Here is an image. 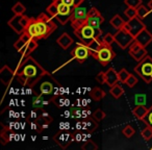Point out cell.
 <instances>
[{
    "instance_id": "1",
    "label": "cell",
    "mask_w": 152,
    "mask_h": 150,
    "mask_svg": "<svg viewBox=\"0 0 152 150\" xmlns=\"http://www.w3.org/2000/svg\"><path fill=\"white\" fill-rule=\"evenodd\" d=\"M46 75H50L49 72L31 56L22 59L15 70V77L19 83L29 88L34 87V85Z\"/></svg>"
},
{
    "instance_id": "2",
    "label": "cell",
    "mask_w": 152,
    "mask_h": 150,
    "mask_svg": "<svg viewBox=\"0 0 152 150\" xmlns=\"http://www.w3.org/2000/svg\"><path fill=\"white\" fill-rule=\"evenodd\" d=\"M14 47L17 51H19L22 59L30 56V53L38 48V41L30 38L28 34L23 32L20 34L19 40H17L14 44Z\"/></svg>"
},
{
    "instance_id": "3",
    "label": "cell",
    "mask_w": 152,
    "mask_h": 150,
    "mask_svg": "<svg viewBox=\"0 0 152 150\" xmlns=\"http://www.w3.org/2000/svg\"><path fill=\"white\" fill-rule=\"evenodd\" d=\"M36 20L39 32V40L47 39L56 29V24L46 14H40L38 16V18H36Z\"/></svg>"
},
{
    "instance_id": "4",
    "label": "cell",
    "mask_w": 152,
    "mask_h": 150,
    "mask_svg": "<svg viewBox=\"0 0 152 150\" xmlns=\"http://www.w3.org/2000/svg\"><path fill=\"white\" fill-rule=\"evenodd\" d=\"M134 72L145 81L150 83L152 81V57L150 55L144 57L134 67Z\"/></svg>"
},
{
    "instance_id": "5",
    "label": "cell",
    "mask_w": 152,
    "mask_h": 150,
    "mask_svg": "<svg viewBox=\"0 0 152 150\" xmlns=\"http://www.w3.org/2000/svg\"><path fill=\"white\" fill-rule=\"evenodd\" d=\"M74 34H76V37H77L83 44L88 45L92 40L101 37L102 30L100 29V28H95V27H93V26L86 23L85 25L81 28H79L78 30H75Z\"/></svg>"
},
{
    "instance_id": "6",
    "label": "cell",
    "mask_w": 152,
    "mask_h": 150,
    "mask_svg": "<svg viewBox=\"0 0 152 150\" xmlns=\"http://www.w3.org/2000/svg\"><path fill=\"white\" fill-rule=\"evenodd\" d=\"M88 13L89 11H87V9L83 7H76L73 9V12L70 16V19H71L70 21H71V26L74 31L78 30L87 23Z\"/></svg>"
},
{
    "instance_id": "7",
    "label": "cell",
    "mask_w": 152,
    "mask_h": 150,
    "mask_svg": "<svg viewBox=\"0 0 152 150\" xmlns=\"http://www.w3.org/2000/svg\"><path fill=\"white\" fill-rule=\"evenodd\" d=\"M135 41V38L133 34H131L125 28L117 30L116 34H115V42L119 45V47L122 49L129 48L131 44Z\"/></svg>"
},
{
    "instance_id": "8",
    "label": "cell",
    "mask_w": 152,
    "mask_h": 150,
    "mask_svg": "<svg viewBox=\"0 0 152 150\" xmlns=\"http://www.w3.org/2000/svg\"><path fill=\"white\" fill-rule=\"evenodd\" d=\"M30 18L25 15H15L13 18L9 20V26L17 34H22L25 30V26L27 25Z\"/></svg>"
},
{
    "instance_id": "9",
    "label": "cell",
    "mask_w": 152,
    "mask_h": 150,
    "mask_svg": "<svg viewBox=\"0 0 152 150\" xmlns=\"http://www.w3.org/2000/svg\"><path fill=\"white\" fill-rule=\"evenodd\" d=\"M115 56H116V52H115L114 49L112 48V46L103 44V46L98 51L95 59H97L102 66H106L110 61H112L113 59H115Z\"/></svg>"
},
{
    "instance_id": "10",
    "label": "cell",
    "mask_w": 152,
    "mask_h": 150,
    "mask_svg": "<svg viewBox=\"0 0 152 150\" xmlns=\"http://www.w3.org/2000/svg\"><path fill=\"white\" fill-rule=\"evenodd\" d=\"M53 140L58 146H61L63 149H66L70 146V144L74 141V135L71 132H68L67 130H63L61 129L57 131L53 137Z\"/></svg>"
},
{
    "instance_id": "11",
    "label": "cell",
    "mask_w": 152,
    "mask_h": 150,
    "mask_svg": "<svg viewBox=\"0 0 152 150\" xmlns=\"http://www.w3.org/2000/svg\"><path fill=\"white\" fill-rule=\"evenodd\" d=\"M71 55L73 59H77L79 63H83V61H87V59L91 55V53H90V50L87 45L83 44V43H77L75 48L72 49Z\"/></svg>"
},
{
    "instance_id": "12",
    "label": "cell",
    "mask_w": 152,
    "mask_h": 150,
    "mask_svg": "<svg viewBox=\"0 0 152 150\" xmlns=\"http://www.w3.org/2000/svg\"><path fill=\"white\" fill-rule=\"evenodd\" d=\"M145 27H146V25L144 24L143 20H141L139 17H134V18H132V19H128V21L125 23L123 28L127 29L131 34H133V36L135 37Z\"/></svg>"
},
{
    "instance_id": "13",
    "label": "cell",
    "mask_w": 152,
    "mask_h": 150,
    "mask_svg": "<svg viewBox=\"0 0 152 150\" xmlns=\"http://www.w3.org/2000/svg\"><path fill=\"white\" fill-rule=\"evenodd\" d=\"M104 22L103 16L100 14V12L98 11L96 7H92L88 13V19H87V24L93 26L95 28H100V25Z\"/></svg>"
},
{
    "instance_id": "14",
    "label": "cell",
    "mask_w": 152,
    "mask_h": 150,
    "mask_svg": "<svg viewBox=\"0 0 152 150\" xmlns=\"http://www.w3.org/2000/svg\"><path fill=\"white\" fill-rule=\"evenodd\" d=\"M128 52H129V55H130L133 59H135L137 61H142L144 57L148 55V52H147V50H146V47H143L137 42H135V41L129 46Z\"/></svg>"
},
{
    "instance_id": "15",
    "label": "cell",
    "mask_w": 152,
    "mask_h": 150,
    "mask_svg": "<svg viewBox=\"0 0 152 150\" xmlns=\"http://www.w3.org/2000/svg\"><path fill=\"white\" fill-rule=\"evenodd\" d=\"M134 38L135 42H137L143 47H147L152 42V34L147 29V27H145L142 31H140Z\"/></svg>"
},
{
    "instance_id": "16",
    "label": "cell",
    "mask_w": 152,
    "mask_h": 150,
    "mask_svg": "<svg viewBox=\"0 0 152 150\" xmlns=\"http://www.w3.org/2000/svg\"><path fill=\"white\" fill-rule=\"evenodd\" d=\"M26 34L34 40H39V32H38V27H37V20L36 18H30L28 21L27 25L25 26V30H24Z\"/></svg>"
},
{
    "instance_id": "17",
    "label": "cell",
    "mask_w": 152,
    "mask_h": 150,
    "mask_svg": "<svg viewBox=\"0 0 152 150\" xmlns=\"http://www.w3.org/2000/svg\"><path fill=\"white\" fill-rule=\"evenodd\" d=\"M120 79H119L118 72H116L114 68H108L107 71H105V85H107L110 88L118 83Z\"/></svg>"
},
{
    "instance_id": "18",
    "label": "cell",
    "mask_w": 152,
    "mask_h": 150,
    "mask_svg": "<svg viewBox=\"0 0 152 150\" xmlns=\"http://www.w3.org/2000/svg\"><path fill=\"white\" fill-rule=\"evenodd\" d=\"M103 44H104L103 41H102V39H100V37H99V38H96V39H94V40H92L91 42L87 45L90 50V53H91V55L94 59H95V56L97 55L100 48L103 46Z\"/></svg>"
},
{
    "instance_id": "19",
    "label": "cell",
    "mask_w": 152,
    "mask_h": 150,
    "mask_svg": "<svg viewBox=\"0 0 152 150\" xmlns=\"http://www.w3.org/2000/svg\"><path fill=\"white\" fill-rule=\"evenodd\" d=\"M98 121L94 118H85L83 120V130L93 132L97 129Z\"/></svg>"
},
{
    "instance_id": "20",
    "label": "cell",
    "mask_w": 152,
    "mask_h": 150,
    "mask_svg": "<svg viewBox=\"0 0 152 150\" xmlns=\"http://www.w3.org/2000/svg\"><path fill=\"white\" fill-rule=\"evenodd\" d=\"M56 43L61 47V48L66 50V49H68L72 44H73L74 41H73V39H72L71 37L67 34V32H64V34L56 40Z\"/></svg>"
},
{
    "instance_id": "21",
    "label": "cell",
    "mask_w": 152,
    "mask_h": 150,
    "mask_svg": "<svg viewBox=\"0 0 152 150\" xmlns=\"http://www.w3.org/2000/svg\"><path fill=\"white\" fill-rule=\"evenodd\" d=\"M0 76H1V81H2V83L5 80V78H7V85H10L11 81L13 80V78L15 77V71H12V70L10 69V67L4 66V67L2 68V70H1V72H0Z\"/></svg>"
},
{
    "instance_id": "22",
    "label": "cell",
    "mask_w": 152,
    "mask_h": 150,
    "mask_svg": "<svg viewBox=\"0 0 152 150\" xmlns=\"http://www.w3.org/2000/svg\"><path fill=\"white\" fill-rule=\"evenodd\" d=\"M57 4V10H58V15L63 16H71L72 12H73L74 7H69V5L65 4L61 1V0H54Z\"/></svg>"
},
{
    "instance_id": "23",
    "label": "cell",
    "mask_w": 152,
    "mask_h": 150,
    "mask_svg": "<svg viewBox=\"0 0 152 150\" xmlns=\"http://www.w3.org/2000/svg\"><path fill=\"white\" fill-rule=\"evenodd\" d=\"M110 25L115 28V29L119 30V29H122V28L124 27V25H125L126 22H125V20L123 19L120 15H115L114 17L110 19Z\"/></svg>"
},
{
    "instance_id": "24",
    "label": "cell",
    "mask_w": 152,
    "mask_h": 150,
    "mask_svg": "<svg viewBox=\"0 0 152 150\" xmlns=\"http://www.w3.org/2000/svg\"><path fill=\"white\" fill-rule=\"evenodd\" d=\"M147 113H148V108L145 105H142V104L141 105H135L132 110L133 116L139 119V120H143Z\"/></svg>"
},
{
    "instance_id": "25",
    "label": "cell",
    "mask_w": 152,
    "mask_h": 150,
    "mask_svg": "<svg viewBox=\"0 0 152 150\" xmlns=\"http://www.w3.org/2000/svg\"><path fill=\"white\" fill-rule=\"evenodd\" d=\"M90 96H91V98L94 100V101H100V100L103 99V98L105 97V92H104L102 89H100V88L95 87L93 90H92Z\"/></svg>"
},
{
    "instance_id": "26",
    "label": "cell",
    "mask_w": 152,
    "mask_h": 150,
    "mask_svg": "<svg viewBox=\"0 0 152 150\" xmlns=\"http://www.w3.org/2000/svg\"><path fill=\"white\" fill-rule=\"evenodd\" d=\"M46 104H48V102L43 99V94H41V93L37 94L34 97V99H32V106H34L36 110H40V108H42L43 106L46 105Z\"/></svg>"
},
{
    "instance_id": "27",
    "label": "cell",
    "mask_w": 152,
    "mask_h": 150,
    "mask_svg": "<svg viewBox=\"0 0 152 150\" xmlns=\"http://www.w3.org/2000/svg\"><path fill=\"white\" fill-rule=\"evenodd\" d=\"M51 101H52L56 106H58V108H64V106L69 105V99L63 97L61 95L54 96V97L52 98V100H51Z\"/></svg>"
},
{
    "instance_id": "28",
    "label": "cell",
    "mask_w": 152,
    "mask_h": 150,
    "mask_svg": "<svg viewBox=\"0 0 152 150\" xmlns=\"http://www.w3.org/2000/svg\"><path fill=\"white\" fill-rule=\"evenodd\" d=\"M110 93L112 94L113 96H114L116 99H119V98L121 97V96L124 94V90H123V88L121 87L120 83H116L115 86H113V87H110Z\"/></svg>"
},
{
    "instance_id": "29",
    "label": "cell",
    "mask_w": 152,
    "mask_h": 150,
    "mask_svg": "<svg viewBox=\"0 0 152 150\" xmlns=\"http://www.w3.org/2000/svg\"><path fill=\"white\" fill-rule=\"evenodd\" d=\"M53 90H54V86L49 81H44L40 87L41 94H43V95H49L52 93Z\"/></svg>"
},
{
    "instance_id": "30",
    "label": "cell",
    "mask_w": 152,
    "mask_h": 150,
    "mask_svg": "<svg viewBox=\"0 0 152 150\" xmlns=\"http://www.w3.org/2000/svg\"><path fill=\"white\" fill-rule=\"evenodd\" d=\"M38 120L40 121L41 123H43V124H44V123L49 124V123H51L53 121V118L50 116V114H49L48 112L43 110V112H40V114H39Z\"/></svg>"
},
{
    "instance_id": "31",
    "label": "cell",
    "mask_w": 152,
    "mask_h": 150,
    "mask_svg": "<svg viewBox=\"0 0 152 150\" xmlns=\"http://www.w3.org/2000/svg\"><path fill=\"white\" fill-rule=\"evenodd\" d=\"M150 12H151V10L148 9V7H146L145 5L141 4L139 7L137 9V17L140 18L141 20H144L147 18V16L150 14Z\"/></svg>"
},
{
    "instance_id": "32",
    "label": "cell",
    "mask_w": 152,
    "mask_h": 150,
    "mask_svg": "<svg viewBox=\"0 0 152 150\" xmlns=\"http://www.w3.org/2000/svg\"><path fill=\"white\" fill-rule=\"evenodd\" d=\"M47 13H48L52 18H56V16L58 15L57 4H56V2H55L54 0H53L52 2H51L50 5H48V7H47Z\"/></svg>"
},
{
    "instance_id": "33",
    "label": "cell",
    "mask_w": 152,
    "mask_h": 150,
    "mask_svg": "<svg viewBox=\"0 0 152 150\" xmlns=\"http://www.w3.org/2000/svg\"><path fill=\"white\" fill-rule=\"evenodd\" d=\"M12 11H13V13L15 15H24V13L26 11V7L21 2H17L12 7Z\"/></svg>"
},
{
    "instance_id": "34",
    "label": "cell",
    "mask_w": 152,
    "mask_h": 150,
    "mask_svg": "<svg viewBox=\"0 0 152 150\" xmlns=\"http://www.w3.org/2000/svg\"><path fill=\"white\" fill-rule=\"evenodd\" d=\"M141 135L146 141H149L150 139H152V127L147 125V127H145V128L141 131Z\"/></svg>"
},
{
    "instance_id": "35",
    "label": "cell",
    "mask_w": 152,
    "mask_h": 150,
    "mask_svg": "<svg viewBox=\"0 0 152 150\" xmlns=\"http://www.w3.org/2000/svg\"><path fill=\"white\" fill-rule=\"evenodd\" d=\"M105 116H106L105 112H104V110H102L101 108H97V110L93 113V115H92V117H93L94 119H96L97 121L103 120V119L105 118Z\"/></svg>"
},
{
    "instance_id": "36",
    "label": "cell",
    "mask_w": 152,
    "mask_h": 150,
    "mask_svg": "<svg viewBox=\"0 0 152 150\" xmlns=\"http://www.w3.org/2000/svg\"><path fill=\"white\" fill-rule=\"evenodd\" d=\"M142 121H143V122L145 123L146 125L152 127V105L150 106L149 108H148V113L146 114L145 118H144Z\"/></svg>"
},
{
    "instance_id": "37",
    "label": "cell",
    "mask_w": 152,
    "mask_h": 150,
    "mask_svg": "<svg viewBox=\"0 0 152 150\" xmlns=\"http://www.w3.org/2000/svg\"><path fill=\"white\" fill-rule=\"evenodd\" d=\"M122 133L126 138H131L135 133V130H134V128H133V127L131 126V125H126V126H125L124 128H123Z\"/></svg>"
},
{
    "instance_id": "38",
    "label": "cell",
    "mask_w": 152,
    "mask_h": 150,
    "mask_svg": "<svg viewBox=\"0 0 152 150\" xmlns=\"http://www.w3.org/2000/svg\"><path fill=\"white\" fill-rule=\"evenodd\" d=\"M124 14L128 19H132V18H134V17H137V9H134V7H127V9L124 11Z\"/></svg>"
},
{
    "instance_id": "39",
    "label": "cell",
    "mask_w": 152,
    "mask_h": 150,
    "mask_svg": "<svg viewBox=\"0 0 152 150\" xmlns=\"http://www.w3.org/2000/svg\"><path fill=\"white\" fill-rule=\"evenodd\" d=\"M118 75H119V79H120V81L121 83H125V81H126V79L129 77V75H130V73H129L128 71H127L126 69H121L120 71L118 72Z\"/></svg>"
},
{
    "instance_id": "40",
    "label": "cell",
    "mask_w": 152,
    "mask_h": 150,
    "mask_svg": "<svg viewBox=\"0 0 152 150\" xmlns=\"http://www.w3.org/2000/svg\"><path fill=\"white\" fill-rule=\"evenodd\" d=\"M135 105H145L146 103V95L145 94H137L134 95Z\"/></svg>"
},
{
    "instance_id": "41",
    "label": "cell",
    "mask_w": 152,
    "mask_h": 150,
    "mask_svg": "<svg viewBox=\"0 0 152 150\" xmlns=\"http://www.w3.org/2000/svg\"><path fill=\"white\" fill-rule=\"evenodd\" d=\"M102 41L105 45H108V46H112L113 43H115V34H106L105 36L102 38Z\"/></svg>"
},
{
    "instance_id": "42",
    "label": "cell",
    "mask_w": 152,
    "mask_h": 150,
    "mask_svg": "<svg viewBox=\"0 0 152 150\" xmlns=\"http://www.w3.org/2000/svg\"><path fill=\"white\" fill-rule=\"evenodd\" d=\"M124 3L129 7H134V9H137L142 3V0H124Z\"/></svg>"
},
{
    "instance_id": "43",
    "label": "cell",
    "mask_w": 152,
    "mask_h": 150,
    "mask_svg": "<svg viewBox=\"0 0 152 150\" xmlns=\"http://www.w3.org/2000/svg\"><path fill=\"white\" fill-rule=\"evenodd\" d=\"M81 148H83V150H96V149H98V146L96 145L93 141H87L83 144Z\"/></svg>"
},
{
    "instance_id": "44",
    "label": "cell",
    "mask_w": 152,
    "mask_h": 150,
    "mask_svg": "<svg viewBox=\"0 0 152 150\" xmlns=\"http://www.w3.org/2000/svg\"><path fill=\"white\" fill-rule=\"evenodd\" d=\"M137 83V78L135 76H133V74H130L128 78L126 79V81H125V85H127L129 88H133Z\"/></svg>"
},
{
    "instance_id": "45",
    "label": "cell",
    "mask_w": 152,
    "mask_h": 150,
    "mask_svg": "<svg viewBox=\"0 0 152 150\" xmlns=\"http://www.w3.org/2000/svg\"><path fill=\"white\" fill-rule=\"evenodd\" d=\"M56 19L58 20V22L61 24V25H65V24H67L68 22L71 20L70 19V16H63V15H57Z\"/></svg>"
},
{
    "instance_id": "46",
    "label": "cell",
    "mask_w": 152,
    "mask_h": 150,
    "mask_svg": "<svg viewBox=\"0 0 152 150\" xmlns=\"http://www.w3.org/2000/svg\"><path fill=\"white\" fill-rule=\"evenodd\" d=\"M96 80L100 83V85H104L105 83V72H99L96 76Z\"/></svg>"
},
{
    "instance_id": "47",
    "label": "cell",
    "mask_w": 152,
    "mask_h": 150,
    "mask_svg": "<svg viewBox=\"0 0 152 150\" xmlns=\"http://www.w3.org/2000/svg\"><path fill=\"white\" fill-rule=\"evenodd\" d=\"M83 135H81L80 132H76V133H74V141H76V142H79V141H83Z\"/></svg>"
},
{
    "instance_id": "48",
    "label": "cell",
    "mask_w": 152,
    "mask_h": 150,
    "mask_svg": "<svg viewBox=\"0 0 152 150\" xmlns=\"http://www.w3.org/2000/svg\"><path fill=\"white\" fill-rule=\"evenodd\" d=\"M61 2L65 3V4L69 5V7H75V3H74V0H61Z\"/></svg>"
},
{
    "instance_id": "49",
    "label": "cell",
    "mask_w": 152,
    "mask_h": 150,
    "mask_svg": "<svg viewBox=\"0 0 152 150\" xmlns=\"http://www.w3.org/2000/svg\"><path fill=\"white\" fill-rule=\"evenodd\" d=\"M83 1H86V0H74V3H75V7H80V4L83 2Z\"/></svg>"
},
{
    "instance_id": "50",
    "label": "cell",
    "mask_w": 152,
    "mask_h": 150,
    "mask_svg": "<svg viewBox=\"0 0 152 150\" xmlns=\"http://www.w3.org/2000/svg\"><path fill=\"white\" fill-rule=\"evenodd\" d=\"M148 7H149V9L151 10V12H152V0H150L149 2H148Z\"/></svg>"
}]
</instances>
